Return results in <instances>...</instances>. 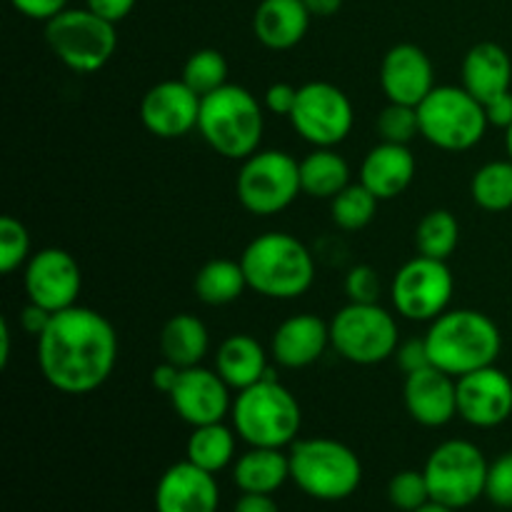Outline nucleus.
<instances>
[{"label": "nucleus", "mask_w": 512, "mask_h": 512, "mask_svg": "<svg viewBox=\"0 0 512 512\" xmlns=\"http://www.w3.org/2000/svg\"><path fill=\"white\" fill-rule=\"evenodd\" d=\"M235 193L248 213H283L303 193L300 163L285 150H258L240 165Z\"/></svg>", "instance_id": "obj_11"}, {"label": "nucleus", "mask_w": 512, "mask_h": 512, "mask_svg": "<svg viewBox=\"0 0 512 512\" xmlns=\"http://www.w3.org/2000/svg\"><path fill=\"white\" fill-rule=\"evenodd\" d=\"M310 18L303 0H260L253 13V33L268 50H290L303 43Z\"/></svg>", "instance_id": "obj_24"}, {"label": "nucleus", "mask_w": 512, "mask_h": 512, "mask_svg": "<svg viewBox=\"0 0 512 512\" xmlns=\"http://www.w3.org/2000/svg\"><path fill=\"white\" fill-rule=\"evenodd\" d=\"M300 185L310 198L333 200L350 185L348 160L335 153V148H315L300 160Z\"/></svg>", "instance_id": "obj_28"}, {"label": "nucleus", "mask_w": 512, "mask_h": 512, "mask_svg": "<svg viewBox=\"0 0 512 512\" xmlns=\"http://www.w3.org/2000/svg\"><path fill=\"white\" fill-rule=\"evenodd\" d=\"M330 345V323L313 313H300L283 320L270 340V355L288 370H303L318 363Z\"/></svg>", "instance_id": "obj_21"}, {"label": "nucleus", "mask_w": 512, "mask_h": 512, "mask_svg": "<svg viewBox=\"0 0 512 512\" xmlns=\"http://www.w3.org/2000/svg\"><path fill=\"white\" fill-rule=\"evenodd\" d=\"M330 345L353 365H378L395 358L398 320L380 303H348L330 320Z\"/></svg>", "instance_id": "obj_9"}, {"label": "nucleus", "mask_w": 512, "mask_h": 512, "mask_svg": "<svg viewBox=\"0 0 512 512\" xmlns=\"http://www.w3.org/2000/svg\"><path fill=\"white\" fill-rule=\"evenodd\" d=\"M390 503L403 512H415L430 503V488L423 470H400L388 483Z\"/></svg>", "instance_id": "obj_37"}, {"label": "nucleus", "mask_w": 512, "mask_h": 512, "mask_svg": "<svg viewBox=\"0 0 512 512\" xmlns=\"http://www.w3.org/2000/svg\"><path fill=\"white\" fill-rule=\"evenodd\" d=\"M290 480L305 495L325 503L345 500L360 488L363 465L355 450L333 438L295 440L290 445Z\"/></svg>", "instance_id": "obj_6"}, {"label": "nucleus", "mask_w": 512, "mask_h": 512, "mask_svg": "<svg viewBox=\"0 0 512 512\" xmlns=\"http://www.w3.org/2000/svg\"><path fill=\"white\" fill-rule=\"evenodd\" d=\"M485 115H488L490 125L508 130L512 125V90L488 100V103H485Z\"/></svg>", "instance_id": "obj_45"}, {"label": "nucleus", "mask_w": 512, "mask_h": 512, "mask_svg": "<svg viewBox=\"0 0 512 512\" xmlns=\"http://www.w3.org/2000/svg\"><path fill=\"white\" fill-rule=\"evenodd\" d=\"M180 370H183V368H178V365L168 363V360H163V363H160V365H155L153 375H150V380H153V388L158 390V393L170 395V393H173L175 383H178Z\"/></svg>", "instance_id": "obj_46"}, {"label": "nucleus", "mask_w": 512, "mask_h": 512, "mask_svg": "<svg viewBox=\"0 0 512 512\" xmlns=\"http://www.w3.org/2000/svg\"><path fill=\"white\" fill-rule=\"evenodd\" d=\"M505 150H508V158L512 160V125L505 130Z\"/></svg>", "instance_id": "obj_51"}, {"label": "nucleus", "mask_w": 512, "mask_h": 512, "mask_svg": "<svg viewBox=\"0 0 512 512\" xmlns=\"http://www.w3.org/2000/svg\"><path fill=\"white\" fill-rule=\"evenodd\" d=\"M10 338H13L10 320L0 318V368H8L10 363Z\"/></svg>", "instance_id": "obj_49"}, {"label": "nucleus", "mask_w": 512, "mask_h": 512, "mask_svg": "<svg viewBox=\"0 0 512 512\" xmlns=\"http://www.w3.org/2000/svg\"><path fill=\"white\" fill-rule=\"evenodd\" d=\"M288 120L305 143L335 148L353 130L355 113L345 90L325 80H313L298 88V100Z\"/></svg>", "instance_id": "obj_13"}, {"label": "nucleus", "mask_w": 512, "mask_h": 512, "mask_svg": "<svg viewBox=\"0 0 512 512\" xmlns=\"http://www.w3.org/2000/svg\"><path fill=\"white\" fill-rule=\"evenodd\" d=\"M415 155L408 145L380 140L360 165V183L383 203L403 195L415 178Z\"/></svg>", "instance_id": "obj_22"}, {"label": "nucleus", "mask_w": 512, "mask_h": 512, "mask_svg": "<svg viewBox=\"0 0 512 512\" xmlns=\"http://www.w3.org/2000/svg\"><path fill=\"white\" fill-rule=\"evenodd\" d=\"M380 200L365 188L363 183H350L348 188L340 190L333 200H330V215H333V223L340 230H363L373 223L375 213H378Z\"/></svg>", "instance_id": "obj_33"}, {"label": "nucleus", "mask_w": 512, "mask_h": 512, "mask_svg": "<svg viewBox=\"0 0 512 512\" xmlns=\"http://www.w3.org/2000/svg\"><path fill=\"white\" fill-rule=\"evenodd\" d=\"M8 3L25 18L43 20V23L53 20L55 15L68 8V0H8Z\"/></svg>", "instance_id": "obj_41"}, {"label": "nucleus", "mask_w": 512, "mask_h": 512, "mask_svg": "<svg viewBox=\"0 0 512 512\" xmlns=\"http://www.w3.org/2000/svg\"><path fill=\"white\" fill-rule=\"evenodd\" d=\"M233 480L243 493H278L290 480V455L278 448H250L235 460Z\"/></svg>", "instance_id": "obj_26"}, {"label": "nucleus", "mask_w": 512, "mask_h": 512, "mask_svg": "<svg viewBox=\"0 0 512 512\" xmlns=\"http://www.w3.org/2000/svg\"><path fill=\"white\" fill-rule=\"evenodd\" d=\"M470 195L478 208L488 213H505L512 208V160H490L475 170Z\"/></svg>", "instance_id": "obj_31"}, {"label": "nucleus", "mask_w": 512, "mask_h": 512, "mask_svg": "<svg viewBox=\"0 0 512 512\" xmlns=\"http://www.w3.org/2000/svg\"><path fill=\"white\" fill-rule=\"evenodd\" d=\"M240 265L248 288L270 300H295L313 288V253L290 233H263L245 245Z\"/></svg>", "instance_id": "obj_3"}, {"label": "nucleus", "mask_w": 512, "mask_h": 512, "mask_svg": "<svg viewBox=\"0 0 512 512\" xmlns=\"http://www.w3.org/2000/svg\"><path fill=\"white\" fill-rule=\"evenodd\" d=\"M485 498L498 508H512V450L490 463Z\"/></svg>", "instance_id": "obj_38"}, {"label": "nucleus", "mask_w": 512, "mask_h": 512, "mask_svg": "<svg viewBox=\"0 0 512 512\" xmlns=\"http://www.w3.org/2000/svg\"><path fill=\"white\" fill-rule=\"evenodd\" d=\"M375 128H378L380 140H385V143L410 145V140L420 135L418 108H413V105L388 103L380 110Z\"/></svg>", "instance_id": "obj_36"}, {"label": "nucleus", "mask_w": 512, "mask_h": 512, "mask_svg": "<svg viewBox=\"0 0 512 512\" xmlns=\"http://www.w3.org/2000/svg\"><path fill=\"white\" fill-rule=\"evenodd\" d=\"M215 370L233 390H245L273 375L268 368V353L260 340L248 333H235L220 343Z\"/></svg>", "instance_id": "obj_25"}, {"label": "nucleus", "mask_w": 512, "mask_h": 512, "mask_svg": "<svg viewBox=\"0 0 512 512\" xmlns=\"http://www.w3.org/2000/svg\"><path fill=\"white\" fill-rule=\"evenodd\" d=\"M233 428L250 448H278L293 445L303 425L298 398L275 375L238 390L233 398Z\"/></svg>", "instance_id": "obj_5"}, {"label": "nucleus", "mask_w": 512, "mask_h": 512, "mask_svg": "<svg viewBox=\"0 0 512 512\" xmlns=\"http://www.w3.org/2000/svg\"><path fill=\"white\" fill-rule=\"evenodd\" d=\"M158 343L163 360L178 365V368H195L208 355L210 335L198 315L178 313L165 320Z\"/></svg>", "instance_id": "obj_27"}, {"label": "nucleus", "mask_w": 512, "mask_h": 512, "mask_svg": "<svg viewBox=\"0 0 512 512\" xmlns=\"http://www.w3.org/2000/svg\"><path fill=\"white\" fill-rule=\"evenodd\" d=\"M183 83L190 85L200 98L210 95L213 90L228 85V60L220 50L200 48L185 60L183 65Z\"/></svg>", "instance_id": "obj_34"}, {"label": "nucleus", "mask_w": 512, "mask_h": 512, "mask_svg": "<svg viewBox=\"0 0 512 512\" xmlns=\"http://www.w3.org/2000/svg\"><path fill=\"white\" fill-rule=\"evenodd\" d=\"M295 100H298V88L290 83H273L265 90V110H270L273 115L290 118V113L295 108Z\"/></svg>", "instance_id": "obj_42"}, {"label": "nucleus", "mask_w": 512, "mask_h": 512, "mask_svg": "<svg viewBox=\"0 0 512 512\" xmlns=\"http://www.w3.org/2000/svg\"><path fill=\"white\" fill-rule=\"evenodd\" d=\"M460 223L450 210H430L415 228V248L418 255L435 260H448L458 250Z\"/></svg>", "instance_id": "obj_32"}, {"label": "nucleus", "mask_w": 512, "mask_h": 512, "mask_svg": "<svg viewBox=\"0 0 512 512\" xmlns=\"http://www.w3.org/2000/svg\"><path fill=\"white\" fill-rule=\"evenodd\" d=\"M233 512H280V508L273 500V495L243 493L238 503H235Z\"/></svg>", "instance_id": "obj_47"}, {"label": "nucleus", "mask_w": 512, "mask_h": 512, "mask_svg": "<svg viewBox=\"0 0 512 512\" xmlns=\"http://www.w3.org/2000/svg\"><path fill=\"white\" fill-rule=\"evenodd\" d=\"M460 80H463L460 85L483 105L508 93L512 83V60L508 50L493 40L475 43L460 65Z\"/></svg>", "instance_id": "obj_23"}, {"label": "nucleus", "mask_w": 512, "mask_h": 512, "mask_svg": "<svg viewBox=\"0 0 512 512\" xmlns=\"http://www.w3.org/2000/svg\"><path fill=\"white\" fill-rule=\"evenodd\" d=\"M395 360H398L400 370H403L405 375L418 373V370L433 365L430 363L428 345H425V335L423 338H413V340H405V343H400L398 350H395Z\"/></svg>", "instance_id": "obj_40"}, {"label": "nucleus", "mask_w": 512, "mask_h": 512, "mask_svg": "<svg viewBox=\"0 0 512 512\" xmlns=\"http://www.w3.org/2000/svg\"><path fill=\"white\" fill-rule=\"evenodd\" d=\"M193 290L205 305H230L248 290V278L243 273L240 260L215 258L208 260L203 268L195 273Z\"/></svg>", "instance_id": "obj_29"}, {"label": "nucleus", "mask_w": 512, "mask_h": 512, "mask_svg": "<svg viewBox=\"0 0 512 512\" xmlns=\"http://www.w3.org/2000/svg\"><path fill=\"white\" fill-rule=\"evenodd\" d=\"M135 3H138V0H85V5H88L93 13L103 15L105 20H110V23L115 25L133 13Z\"/></svg>", "instance_id": "obj_43"}, {"label": "nucleus", "mask_w": 512, "mask_h": 512, "mask_svg": "<svg viewBox=\"0 0 512 512\" xmlns=\"http://www.w3.org/2000/svg\"><path fill=\"white\" fill-rule=\"evenodd\" d=\"M380 290H383L380 275L370 265H355L345 278V293L350 303H378Z\"/></svg>", "instance_id": "obj_39"}, {"label": "nucleus", "mask_w": 512, "mask_h": 512, "mask_svg": "<svg viewBox=\"0 0 512 512\" xmlns=\"http://www.w3.org/2000/svg\"><path fill=\"white\" fill-rule=\"evenodd\" d=\"M415 512H458V510L448 508V505H443V503H435V500H430V503H425L423 508H418Z\"/></svg>", "instance_id": "obj_50"}, {"label": "nucleus", "mask_w": 512, "mask_h": 512, "mask_svg": "<svg viewBox=\"0 0 512 512\" xmlns=\"http://www.w3.org/2000/svg\"><path fill=\"white\" fill-rule=\"evenodd\" d=\"M455 280L448 260L418 255L400 265L390 283V300L400 318L413 323H433L450 308Z\"/></svg>", "instance_id": "obj_12"}, {"label": "nucleus", "mask_w": 512, "mask_h": 512, "mask_svg": "<svg viewBox=\"0 0 512 512\" xmlns=\"http://www.w3.org/2000/svg\"><path fill=\"white\" fill-rule=\"evenodd\" d=\"M488 468L483 450L470 440H445L430 453L423 473L430 500L463 510L485 495Z\"/></svg>", "instance_id": "obj_10"}, {"label": "nucleus", "mask_w": 512, "mask_h": 512, "mask_svg": "<svg viewBox=\"0 0 512 512\" xmlns=\"http://www.w3.org/2000/svg\"><path fill=\"white\" fill-rule=\"evenodd\" d=\"M30 233L18 218L3 215L0 220V273L10 275L25 268L30 260Z\"/></svg>", "instance_id": "obj_35"}, {"label": "nucleus", "mask_w": 512, "mask_h": 512, "mask_svg": "<svg viewBox=\"0 0 512 512\" xmlns=\"http://www.w3.org/2000/svg\"><path fill=\"white\" fill-rule=\"evenodd\" d=\"M230 390L233 388L220 378L218 370L195 365V368L180 370L178 383L168 398L183 423H188L190 428H200V425L223 423L225 415H230L233 410Z\"/></svg>", "instance_id": "obj_15"}, {"label": "nucleus", "mask_w": 512, "mask_h": 512, "mask_svg": "<svg viewBox=\"0 0 512 512\" xmlns=\"http://www.w3.org/2000/svg\"><path fill=\"white\" fill-rule=\"evenodd\" d=\"M118 350L113 323L98 310L73 305L55 313L38 338V368L58 393L88 395L108 383Z\"/></svg>", "instance_id": "obj_1"}, {"label": "nucleus", "mask_w": 512, "mask_h": 512, "mask_svg": "<svg viewBox=\"0 0 512 512\" xmlns=\"http://www.w3.org/2000/svg\"><path fill=\"white\" fill-rule=\"evenodd\" d=\"M50 320H53V313H48L40 305L28 303L23 308V313H20V328L28 335H33V338H40L45 333V328L50 325Z\"/></svg>", "instance_id": "obj_44"}, {"label": "nucleus", "mask_w": 512, "mask_h": 512, "mask_svg": "<svg viewBox=\"0 0 512 512\" xmlns=\"http://www.w3.org/2000/svg\"><path fill=\"white\" fill-rule=\"evenodd\" d=\"M430 363L453 378L495 365L503 350L498 323L480 310H445L425 333Z\"/></svg>", "instance_id": "obj_2"}, {"label": "nucleus", "mask_w": 512, "mask_h": 512, "mask_svg": "<svg viewBox=\"0 0 512 512\" xmlns=\"http://www.w3.org/2000/svg\"><path fill=\"white\" fill-rule=\"evenodd\" d=\"M405 408L415 423L425 428H443L458 415V378L428 365L405 375Z\"/></svg>", "instance_id": "obj_19"}, {"label": "nucleus", "mask_w": 512, "mask_h": 512, "mask_svg": "<svg viewBox=\"0 0 512 512\" xmlns=\"http://www.w3.org/2000/svg\"><path fill=\"white\" fill-rule=\"evenodd\" d=\"M418 120L420 135L448 153L475 148L490 128L485 105L463 85H435L433 93L418 105Z\"/></svg>", "instance_id": "obj_7"}, {"label": "nucleus", "mask_w": 512, "mask_h": 512, "mask_svg": "<svg viewBox=\"0 0 512 512\" xmlns=\"http://www.w3.org/2000/svg\"><path fill=\"white\" fill-rule=\"evenodd\" d=\"M218 503L220 490L215 475L190 463L188 458L170 465L155 488L158 512H215Z\"/></svg>", "instance_id": "obj_20"}, {"label": "nucleus", "mask_w": 512, "mask_h": 512, "mask_svg": "<svg viewBox=\"0 0 512 512\" xmlns=\"http://www.w3.org/2000/svg\"><path fill=\"white\" fill-rule=\"evenodd\" d=\"M458 415L473 428H498L512 415V380L488 365L458 378Z\"/></svg>", "instance_id": "obj_17"}, {"label": "nucleus", "mask_w": 512, "mask_h": 512, "mask_svg": "<svg viewBox=\"0 0 512 512\" xmlns=\"http://www.w3.org/2000/svg\"><path fill=\"white\" fill-rule=\"evenodd\" d=\"M313 18H330L343 8V0H303Z\"/></svg>", "instance_id": "obj_48"}, {"label": "nucleus", "mask_w": 512, "mask_h": 512, "mask_svg": "<svg viewBox=\"0 0 512 512\" xmlns=\"http://www.w3.org/2000/svg\"><path fill=\"white\" fill-rule=\"evenodd\" d=\"M23 285L28 303L40 305L55 315L78 305V295L83 290V270L68 250L43 248L30 255L25 263Z\"/></svg>", "instance_id": "obj_14"}, {"label": "nucleus", "mask_w": 512, "mask_h": 512, "mask_svg": "<svg viewBox=\"0 0 512 512\" xmlns=\"http://www.w3.org/2000/svg\"><path fill=\"white\" fill-rule=\"evenodd\" d=\"M380 88L388 103L418 108L435 88V70L420 45L398 43L380 63Z\"/></svg>", "instance_id": "obj_18"}, {"label": "nucleus", "mask_w": 512, "mask_h": 512, "mask_svg": "<svg viewBox=\"0 0 512 512\" xmlns=\"http://www.w3.org/2000/svg\"><path fill=\"white\" fill-rule=\"evenodd\" d=\"M235 428L225 423H210L193 428L188 438V460L208 473L218 475L235 460Z\"/></svg>", "instance_id": "obj_30"}, {"label": "nucleus", "mask_w": 512, "mask_h": 512, "mask_svg": "<svg viewBox=\"0 0 512 512\" xmlns=\"http://www.w3.org/2000/svg\"><path fill=\"white\" fill-rule=\"evenodd\" d=\"M45 43L68 70L80 75L98 73L118 48L115 23L85 8H65L45 23Z\"/></svg>", "instance_id": "obj_8"}, {"label": "nucleus", "mask_w": 512, "mask_h": 512, "mask_svg": "<svg viewBox=\"0 0 512 512\" xmlns=\"http://www.w3.org/2000/svg\"><path fill=\"white\" fill-rule=\"evenodd\" d=\"M200 98L190 85L178 80H163L153 85L140 100V123L160 140H175L198 130Z\"/></svg>", "instance_id": "obj_16"}, {"label": "nucleus", "mask_w": 512, "mask_h": 512, "mask_svg": "<svg viewBox=\"0 0 512 512\" xmlns=\"http://www.w3.org/2000/svg\"><path fill=\"white\" fill-rule=\"evenodd\" d=\"M198 133L218 155L245 160L258 153L265 133L260 100L243 85H223L200 103Z\"/></svg>", "instance_id": "obj_4"}]
</instances>
